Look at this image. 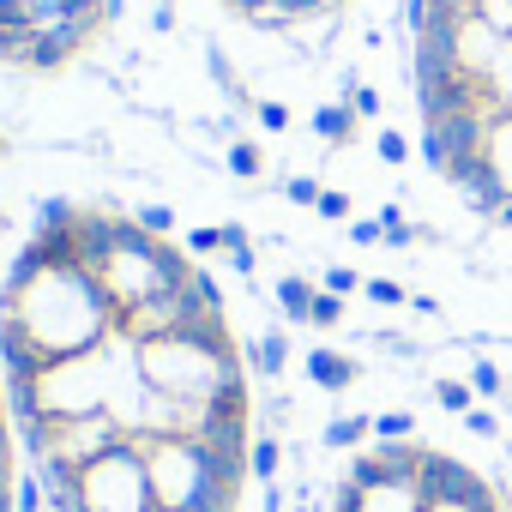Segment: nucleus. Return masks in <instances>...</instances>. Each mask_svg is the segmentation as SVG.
<instances>
[{
	"label": "nucleus",
	"instance_id": "nucleus-38",
	"mask_svg": "<svg viewBox=\"0 0 512 512\" xmlns=\"http://www.w3.org/2000/svg\"><path fill=\"white\" fill-rule=\"evenodd\" d=\"M458 422H464L476 440H500V416H494L488 404H476V410H470V416H458Z\"/></svg>",
	"mask_w": 512,
	"mask_h": 512
},
{
	"label": "nucleus",
	"instance_id": "nucleus-31",
	"mask_svg": "<svg viewBox=\"0 0 512 512\" xmlns=\"http://www.w3.org/2000/svg\"><path fill=\"white\" fill-rule=\"evenodd\" d=\"M253 121H260L266 133H290V103H278V97H260V103H253Z\"/></svg>",
	"mask_w": 512,
	"mask_h": 512
},
{
	"label": "nucleus",
	"instance_id": "nucleus-17",
	"mask_svg": "<svg viewBox=\"0 0 512 512\" xmlns=\"http://www.w3.org/2000/svg\"><path fill=\"white\" fill-rule=\"evenodd\" d=\"M482 91H488V103H494L500 115H512V43H500V55H494V67H488Z\"/></svg>",
	"mask_w": 512,
	"mask_h": 512
},
{
	"label": "nucleus",
	"instance_id": "nucleus-19",
	"mask_svg": "<svg viewBox=\"0 0 512 512\" xmlns=\"http://www.w3.org/2000/svg\"><path fill=\"white\" fill-rule=\"evenodd\" d=\"M434 404H440L446 416H470V410H476V386H470V380H434Z\"/></svg>",
	"mask_w": 512,
	"mask_h": 512
},
{
	"label": "nucleus",
	"instance_id": "nucleus-49",
	"mask_svg": "<svg viewBox=\"0 0 512 512\" xmlns=\"http://www.w3.org/2000/svg\"><path fill=\"white\" fill-rule=\"evenodd\" d=\"M7 157H13V139H7V133H0V163H7Z\"/></svg>",
	"mask_w": 512,
	"mask_h": 512
},
{
	"label": "nucleus",
	"instance_id": "nucleus-28",
	"mask_svg": "<svg viewBox=\"0 0 512 512\" xmlns=\"http://www.w3.org/2000/svg\"><path fill=\"white\" fill-rule=\"evenodd\" d=\"M314 217H326V223H350V217H356V199H350L344 187H326L320 205H314Z\"/></svg>",
	"mask_w": 512,
	"mask_h": 512
},
{
	"label": "nucleus",
	"instance_id": "nucleus-30",
	"mask_svg": "<svg viewBox=\"0 0 512 512\" xmlns=\"http://www.w3.org/2000/svg\"><path fill=\"white\" fill-rule=\"evenodd\" d=\"M422 512H506V494H488V500H428Z\"/></svg>",
	"mask_w": 512,
	"mask_h": 512
},
{
	"label": "nucleus",
	"instance_id": "nucleus-36",
	"mask_svg": "<svg viewBox=\"0 0 512 512\" xmlns=\"http://www.w3.org/2000/svg\"><path fill=\"white\" fill-rule=\"evenodd\" d=\"M31 55V31H0V67H25Z\"/></svg>",
	"mask_w": 512,
	"mask_h": 512
},
{
	"label": "nucleus",
	"instance_id": "nucleus-4",
	"mask_svg": "<svg viewBox=\"0 0 512 512\" xmlns=\"http://www.w3.org/2000/svg\"><path fill=\"white\" fill-rule=\"evenodd\" d=\"M79 506L85 512H157L145 452L133 440H121L115 452H103L97 464H85L79 470Z\"/></svg>",
	"mask_w": 512,
	"mask_h": 512
},
{
	"label": "nucleus",
	"instance_id": "nucleus-18",
	"mask_svg": "<svg viewBox=\"0 0 512 512\" xmlns=\"http://www.w3.org/2000/svg\"><path fill=\"white\" fill-rule=\"evenodd\" d=\"M73 223H79V205H73V199H61V193H49V199H37V229H31V235L73 229Z\"/></svg>",
	"mask_w": 512,
	"mask_h": 512
},
{
	"label": "nucleus",
	"instance_id": "nucleus-32",
	"mask_svg": "<svg viewBox=\"0 0 512 512\" xmlns=\"http://www.w3.org/2000/svg\"><path fill=\"white\" fill-rule=\"evenodd\" d=\"M320 193H326V187H320L314 175H290V181H284V199H290V205H302V211H314V205H320Z\"/></svg>",
	"mask_w": 512,
	"mask_h": 512
},
{
	"label": "nucleus",
	"instance_id": "nucleus-9",
	"mask_svg": "<svg viewBox=\"0 0 512 512\" xmlns=\"http://www.w3.org/2000/svg\"><path fill=\"white\" fill-rule=\"evenodd\" d=\"M241 362H247V374H260V380H278L284 368H290V332H260L253 344H241Z\"/></svg>",
	"mask_w": 512,
	"mask_h": 512
},
{
	"label": "nucleus",
	"instance_id": "nucleus-34",
	"mask_svg": "<svg viewBox=\"0 0 512 512\" xmlns=\"http://www.w3.org/2000/svg\"><path fill=\"white\" fill-rule=\"evenodd\" d=\"M314 326H320V332H338V326H344V296L320 290V296H314Z\"/></svg>",
	"mask_w": 512,
	"mask_h": 512
},
{
	"label": "nucleus",
	"instance_id": "nucleus-29",
	"mask_svg": "<svg viewBox=\"0 0 512 512\" xmlns=\"http://www.w3.org/2000/svg\"><path fill=\"white\" fill-rule=\"evenodd\" d=\"M73 7L67 0H25V19H31V31H49V25H61Z\"/></svg>",
	"mask_w": 512,
	"mask_h": 512
},
{
	"label": "nucleus",
	"instance_id": "nucleus-50",
	"mask_svg": "<svg viewBox=\"0 0 512 512\" xmlns=\"http://www.w3.org/2000/svg\"><path fill=\"white\" fill-rule=\"evenodd\" d=\"M326 7H332V13H344V7H350V0H326Z\"/></svg>",
	"mask_w": 512,
	"mask_h": 512
},
{
	"label": "nucleus",
	"instance_id": "nucleus-24",
	"mask_svg": "<svg viewBox=\"0 0 512 512\" xmlns=\"http://www.w3.org/2000/svg\"><path fill=\"white\" fill-rule=\"evenodd\" d=\"M428 19H434V7H428V0H398V13H392V25H398L410 43L428 31Z\"/></svg>",
	"mask_w": 512,
	"mask_h": 512
},
{
	"label": "nucleus",
	"instance_id": "nucleus-12",
	"mask_svg": "<svg viewBox=\"0 0 512 512\" xmlns=\"http://www.w3.org/2000/svg\"><path fill=\"white\" fill-rule=\"evenodd\" d=\"M356 127H362V121H356L350 103H320V109H314V139H326L332 151H344V145L356 139Z\"/></svg>",
	"mask_w": 512,
	"mask_h": 512
},
{
	"label": "nucleus",
	"instance_id": "nucleus-51",
	"mask_svg": "<svg viewBox=\"0 0 512 512\" xmlns=\"http://www.w3.org/2000/svg\"><path fill=\"white\" fill-rule=\"evenodd\" d=\"M0 235H7V211H0Z\"/></svg>",
	"mask_w": 512,
	"mask_h": 512
},
{
	"label": "nucleus",
	"instance_id": "nucleus-14",
	"mask_svg": "<svg viewBox=\"0 0 512 512\" xmlns=\"http://www.w3.org/2000/svg\"><path fill=\"white\" fill-rule=\"evenodd\" d=\"M278 470H284V440H278L272 428L253 434V446H247V476L266 488V482H278Z\"/></svg>",
	"mask_w": 512,
	"mask_h": 512
},
{
	"label": "nucleus",
	"instance_id": "nucleus-3",
	"mask_svg": "<svg viewBox=\"0 0 512 512\" xmlns=\"http://www.w3.org/2000/svg\"><path fill=\"white\" fill-rule=\"evenodd\" d=\"M109 386H115V350L103 338L85 356L43 362V374L31 380V404H37V416H97V410H109Z\"/></svg>",
	"mask_w": 512,
	"mask_h": 512
},
{
	"label": "nucleus",
	"instance_id": "nucleus-8",
	"mask_svg": "<svg viewBox=\"0 0 512 512\" xmlns=\"http://www.w3.org/2000/svg\"><path fill=\"white\" fill-rule=\"evenodd\" d=\"M302 368H308V380H314L320 392H350V386L362 380V362H356L350 350H326V344H314V350L302 356Z\"/></svg>",
	"mask_w": 512,
	"mask_h": 512
},
{
	"label": "nucleus",
	"instance_id": "nucleus-16",
	"mask_svg": "<svg viewBox=\"0 0 512 512\" xmlns=\"http://www.w3.org/2000/svg\"><path fill=\"white\" fill-rule=\"evenodd\" d=\"M223 169L235 181H266V151L253 139H235V145H223Z\"/></svg>",
	"mask_w": 512,
	"mask_h": 512
},
{
	"label": "nucleus",
	"instance_id": "nucleus-2",
	"mask_svg": "<svg viewBox=\"0 0 512 512\" xmlns=\"http://www.w3.org/2000/svg\"><path fill=\"white\" fill-rule=\"evenodd\" d=\"M139 374H145V386L175 392V398H217L223 386L247 380V362H241V344L229 338V326L217 314V320H199L187 332L145 338L139 344Z\"/></svg>",
	"mask_w": 512,
	"mask_h": 512
},
{
	"label": "nucleus",
	"instance_id": "nucleus-40",
	"mask_svg": "<svg viewBox=\"0 0 512 512\" xmlns=\"http://www.w3.org/2000/svg\"><path fill=\"white\" fill-rule=\"evenodd\" d=\"M151 31H157V37L175 31V0H157V7H151Z\"/></svg>",
	"mask_w": 512,
	"mask_h": 512
},
{
	"label": "nucleus",
	"instance_id": "nucleus-44",
	"mask_svg": "<svg viewBox=\"0 0 512 512\" xmlns=\"http://www.w3.org/2000/svg\"><path fill=\"white\" fill-rule=\"evenodd\" d=\"M380 223L392 229V223H410V217H404V205H398V199H386V205H380Z\"/></svg>",
	"mask_w": 512,
	"mask_h": 512
},
{
	"label": "nucleus",
	"instance_id": "nucleus-7",
	"mask_svg": "<svg viewBox=\"0 0 512 512\" xmlns=\"http://www.w3.org/2000/svg\"><path fill=\"white\" fill-rule=\"evenodd\" d=\"M494 55H500V37H494L482 19H470V13H464V19H458V37H452V61H458V73L482 85V79H488V67H494Z\"/></svg>",
	"mask_w": 512,
	"mask_h": 512
},
{
	"label": "nucleus",
	"instance_id": "nucleus-21",
	"mask_svg": "<svg viewBox=\"0 0 512 512\" xmlns=\"http://www.w3.org/2000/svg\"><path fill=\"white\" fill-rule=\"evenodd\" d=\"M470 19H482L500 43H512V0H476L470 7Z\"/></svg>",
	"mask_w": 512,
	"mask_h": 512
},
{
	"label": "nucleus",
	"instance_id": "nucleus-39",
	"mask_svg": "<svg viewBox=\"0 0 512 512\" xmlns=\"http://www.w3.org/2000/svg\"><path fill=\"white\" fill-rule=\"evenodd\" d=\"M223 266H229L235 278H253V272H260V253H253V241H241V247L223 253Z\"/></svg>",
	"mask_w": 512,
	"mask_h": 512
},
{
	"label": "nucleus",
	"instance_id": "nucleus-33",
	"mask_svg": "<svg viewBox=\"0 0 512 512\" xmlns=\"http://www.w3.org/2000/svg\"><path fill=\"white\" fill-rule=\"evenodd\" d=\"M320 290H332V296L350 302V296L362 290V272H350V266H326V272H320Z\"/></svg>",
	"mask_w": 512,
	"mask_h": 512
},
{
	"label": "nucleus",
	"instance_id": "nucleus-10",
	"mask_svg": "<svg viewBox=\"0 0 512 512\" xmlns=\"http://www.w3.org/2000/svg\"><path fill=\"white\" fill-rule=\"evenodd\" d=\"M278 314L290 320V326H314V296H320V284L314 278H302V272H290V278H278Z\"/></svg>",
	"mask_w": 512,
	"mask_h": 512
},
{
	"label": "nucleus",
	"instance_id": "nucleus-1",
	"mask_svg": "<svg viewBox=\"0 0 512 512\" xmlns=\"http://www.w3.org/2000/svg\"><path fill=\"white\" fill-rule=\"evenodd\" d=\"M0 320H19L25 338L55 362V356H85L103 338L121 332L115 302L85 266H49L25 290H0Z\"/></svg>",
	"mask_w": 512,
	"mask_h": 512
},
{
	"label": "nucleus",
	"instance_id": "nucleus-53",
	"mask_svg": "<svg viewBox=\"0 0 512 512\" xmlns=\"http://www.w3.org/2000/svg\"><path fill=\"white\" fill-rule=\"evenodd\" d=\"M296 512H308V506H296Z\"/></svg>",
	"mask_w": 512,
	"mask_h": 512
},
{
	"label": "nucleus",
	"instance_id": "nucleus-27",
	"mask_svg": "<svg viewBox=\"0 0 512 512\" xmlns=\"http://www.w3.org/2000/svg\"><path fill=\"white\" fill-rule=\"evenodd\" d=\"M374 151H380V163H386V169H404V163H410V139H404L398 127H380Z\"/></svg>",
	"mask_w": 512,
	"mask_h": 512
},
{
	"label": "nucleus",
	"instance_id": "nucleus-46",
	"mask_svg": "<svg viewBox=\"0 0 512 512\" xmlns=\"http://www.w3.org/2000/svg\"><path fill=\"white\" fill-rule=\"evenodd\" d=\"M260 506H266V512H284V488H278V482H266V494H260Z\"/></svg>",
	"mask_w": 512,
	"mask_h": 512
},
{
	"label": "nucleus",
	"instance_id": "nucleus-37",
	"mask_svg": "<svg viewBox=\"0 0 512 512\" xmlns=\"http://www.w3.org/2000/svg\"><path fill=\"white\" fill-rule=\"evenodd\" d=\"M187 253H223V223H199V229H187Z\"/></svg>",
	"mask_w": 512,
	"mask_h": 512
},
{
	"label": "nucleus",
	"instance_id": "nucleus-20",
	"mask_svg": "<svg viewBox=\"0 0 512 512\" xmlns=\"http://www.w3.org/2000/svg\"><path fill=\"white\" fill-rule=\"evenodd\" d=\"M470 386H476V398H488V404H500V398H506V374H500V362H488V356H476V362H470Z\"/></svg>",
	"mask_w": 512,
	"mask_h": 512
},
{
	"label": "nucleus",
	"instance_id": "nucleus-25",
	"mask_svg": "<svg viewBox=\"0 0 512 512\" xmlns=\"http://www.w3.org/2000/svg\"><path fill=\"white\" fill-rule=\"evenodd\" d=\"M362 296L380 302V308H410V290L398 278H362Z\"/></svg>",
	"mask_w": 512,
	"mask_h": 512
},
{
	"label": "nucleus",
	"instance_id": "nucleus-47",
	"mask_svg": "<svg viewBox=\"0 0 512 512\" xmlns=\"http://www.w3.org/2000/svg\"><path fill=\"white\" fill-rule=\"evenodd\" d=\"M127 19V0H103V25H121Z\"/></svg>",
	"mask_w": 512,
	"mask_h": 512
},
{
	"label": "nucleus",
	"instance_id": "nucleus-22",
	"mask_svg": "<svg viewBox=\"0 0 512 512\" xmlns=\"http://www.w3.org/2000/svg\"><path fill=\"white\" fill-rule=\"evenodd\" d=\"M133 223H139L145 235L169 241V235H175V205H157V199H151V205H139V211H133Z\"/></svg>",
	"mask_w": 512,
	"mask_h": 512
},
{
	"label": "nucleus",
	"instance_id": "nucleus-45",
	"mask_svg": "<svg viewBox=\"0 0 512 512\" xmlns=\"http://www.w3.org/2000/svg\"><path fill=\"white\" fill-rule=\"evenodd\" d=\"M290 410H296V404H290V398H272V404H266V416H272V422H278V428H284V422H290Z\"/></svg>",
	"mask_w": 512,
	"mask_h": 512
},
{
	"label": "nucleus",
	"instance_id": "nucleus-43",
	"mask_svg": "<svg viewBox=\"0 0 512 512\" xmlns=\"http://www.w3.org/2000/svg\"><path fill=\"white\" fill-rule=\"evenodd\" d=\"M410 314H422V320H440V302H434V296H410Z\"/></svg>",
	"mask_w": 512,
	"mask_h": 512
},
{
	"label": "nucleus",
	"instance_id": "nucleus-42",
	"mask_svg": "<svg viewBox=\"0 0 512 512\" xmlns=\"http://www.w3.org/2000/svg\"><path fill=\"white\" fill-rule=\"evenodd\" d=\"M241 241H253V235H247V223H223V253H229V247H241Z\"/></svg>",
	"mask_w": 512,
	"mask_h": 512
},
{
	"label": "nucleus",
	"instance_id": "nucleus-6",
	"mask_svg": "<svg viewBox=\"0 0 512 512\" xmlns=\"http://www.w3.org/2000/svg\"><path fill=\"white\" fill-rule=\"evenodd\" d=\"M85 43H91V25L67 13L61 25H49V31H37V37H31L25 73H61L67 61H79V55H85Z\"/></svg>",
	"mask_w": 512,
	"mask_h": 512
},
{
	"label": "nucleus",
	"instance_id": "nucleus-26",
	"mask_svg": "<svg viewBox=\"0 0 512 512\" xmlns=\"http://www.w3.org/2000/svg\"><path fill=\"white\" fill-rule=\"evenodd\" d=\"M374 440H416V416L410 410H380L374 416Z\"/></svg>",
	"mask_w": 512,
	"mask_h": 512
},
{
	"label": "nucleus",
	"instance_id": "nucleus-23",
	"mask_svg": "<svg viewBox=\"0 0 512 512\" xmlns=\"http://www.w3.org/2000/svg\"><path fill=\"white\" fill-rule=\"evenodd\" d=\"M13 512H49V494H43V476L37 470H25L13 482Z\"/></svg>",
	"mask_w": 512,
	"mask_h": 512
},
{
	"label": "nucleus",
	"instance_id": "nucleus-13",
	"mask_svg": "<svg viewBox=\"0 0 512 512\" xmlns=\"http://www.w3.org/2000/svg\"><path fill=\"white\" fill-rule=\"evenodd\" d=\"M374 440V416L362 410V416H332L326 428H320V446H332V452H362Z\"/></svg>",
	"mask_w": 512,
	"mask_h": 512
},
{
	"label": "nucleus",
	"instance_id": "nucleus-5",
	"mask_svg": "<svg viewBox=\"0 0 512 512\" xmlns=\"http://www.w3.org/2000/svg\"><path fill=\"white\" fill-rule=\"evenodd\" d=\"M422 482L416 476H392V482H374V488H356V482H338V500L332 512H422Z\"/></svg>",
	"mask_w": 512,
	"mask_h": 512
},
{
	"label": "nucleus",
	"instance_id": "nucleus-35",
	"mask_svg": "<svg viewBox=\"0 0 512 512\" xmlns=\"http://www.w3.org/2000/svg\"><path fill=\"white\" fill-rule=\"evenodd\" d=\"M344 229H350L356 247H386V223H380V217H350Z\"/></svg>",
	"mask_w": 512,
	"mask_h": 512
},
{
	"label": "nucleus",
	"instance_id": "nucleus-54",
	"mask_svg": "<svg viewBox=\"0 0 512 512\" xmlns=\"http://www.w3.org/2000/svg\"><path fill=\"white\" fill-rule=\"evenodd\" d=\"M0 416H7V410H0Z\"/></svg>",
	"mask_w": 512,
	"mask_h": 512
},
{
	"label": "nucleus",
	"instance_id": "nucleus-48",
	"mask_svg": "<svg viewBox=\"0 0 512 512\" xmlns=\"http://www.w3.org/2000/svg\"><path fill=\"white\" fill-rule=\"evenodd\" d=\"M494 223H500V229H512V199H506V205L494 211Z\"/></svg>",
	"mask_w": 512,
	"mask_h": 512
},
{
	"label": "nucleus",
	"instance_id": "nucleus-41",
	"mask_svg": "<svg viewBox=\"0 0 512 512\" xmlns=\"http://www.w3.org/2000/svg\"><path fill=\"white\" fill-rule=\"evenodd\" d=\"M67 7H73V19H85L91 31L103 25V0H67Z\"/></svg>",
	"mask_w": 512,
	"mask_h": 512
},
{
	"label": "nucleus",
	"instance_id": "nucleus-52",
	"mask_svg": "<svg viewBox=\"0 0 512 512\" xmlns=\"http://www.w3.org/2000/svg\"><path fill=\"white\" fill-rule=\"evenodd\" d=\"M0 410H7V386H0Z\"/></svg>",
	"mask_w": 512,
	"mask_h": 512
},
{
	"label": "nucleus",
	"instance_id": "nucleus-15",
	"mask_svg": "<svg viewBox=\"0 0 512 512\" xmlns=\"http://www.w3.org/2000/svg\"><path fill=\"white\" fill-rule=\"evenodd\" d=\"M205 79L223 91V103H247V85H241V73H235V61L217 49V43H205Z\"/></svg>",
	"mask_w": 512,
	"mask_h": 512
},
{
	"label": "nucleus",
	"instance_id": "nucleus-11",
	"mask_svg": "<svg viewBox=\"0 0 512 512\" xmlns=\"http://www.w3.org/2000/svg\"><path fill=\"white\" fill-rule=\"evenodd\" d=\"M482 163H488V175L500 181V193L512 199V115H494L488 145H482Z\"/></svg>",
	"mask_w": 512,
	"mask_h": 512
}]
</instances>
